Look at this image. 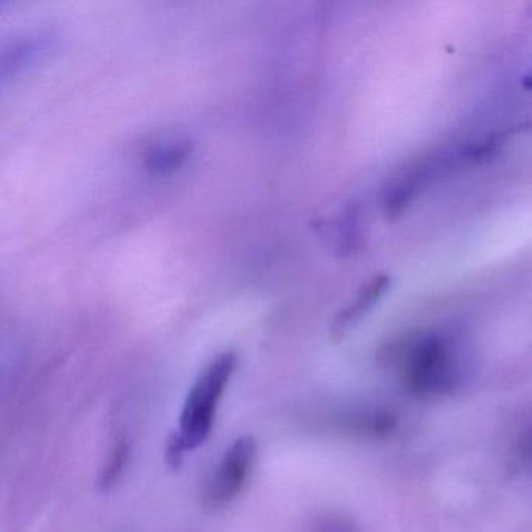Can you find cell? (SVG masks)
Masks as SVG:
<instances>
[{
  "label": "cell",
  "mask_w": 532,
  "mask_h": 532,
  "mask_svg": "<svg viewBox=\"0 0 532 532\" xmlns=\"http://www.w3.org/2000/svg\"><path fill=\"white\" fill-rule=\"evenodd\" d=\"M406 391L422 400L445 397L458 389L462 380L458 347L445 334L419 333L408 337L395 350Z\"/></svg>",
  "instance_id": "1"
},
{
  "label": "cell",
  "mask_w": 532,
  "mask_h": 532,
  "mask_svg": "<svg viewBox=\"0 0 532 532\" xmlns=\"http://www.w3.org/2000/svg\"><path fill=\"white\" fill-rule=\"evenodd\" d=\"M236 364V353H220L208 362L189 389L181 409L177 433L169 437L183 453L196 450L210 437L217 409L227 392Z\"/></svg>",
  "instance_id": "2"
},
{
  "label": "cell",
  "mask_w": 532,
  "mask_h": 532,
  "mask_svg": "<svg viewBox=\"0 0 532 532\" xmlns=\"http://www.w3.org/2000/svg\"><path fill=\"white\" fill-rule=\"evenodd\" d=\"M256 454L258 444L253 436H241L227 448L206 484L203 495L206 508L222 509L236 500L252 475Z\"/></svg>",
  "instance_id": "3"
},
{
  "label": "cell",
  "mask_w": 532,
  "mask_h": 532,
  "mask_svg": "<svg viewBox=\"0 0 532 532\" xmlns=\"http://www.w3.org/2000/svg\"><path fill=\"white\" fill-rule=\"evenodd\" d=\"M391 277L386 274L376 275L367 281L352 302L348 303L341 313H337L331 322L330 336L334 342H339L347 336L359 322L366 319L367 314L375 308L383 295L389 291Z\"/></svg>",
  "instance_id": "4"
},
{
  "label": "cell",
  "mask_w": 532,
  "mask_h": 532,
  "mask_svg": "<svg viewBox=\"0 0 532 532\" xmlns=\"http://www.w3.org/2000/svg\"><path fill=\"white\" fill-rule=\"evenodd\" d=\"M191 153L188 142H166L147 150L144 164L152 174L164 175L178 171Z\"/></svg>",
  "instance_id": "5"
},
{
  "label": "cell",
  "mask_w": 532,
  "mask_h": 532,
  "mask_svg": "<svg viewBox=\"0 0 532 532\" xmlns=\"http://www.w3.org/2000/svg\"><path fill=\"white\" fill-rule=\"evenodd\" d=\"M128 454H130V447H128L127 442H119L113 453L110 454L107 464L103 467L102 475L99 478L100 489L110 490L114 484L118 483L125 467H127Z\"/></svg>",
  "instance_id": "6"
},
{
  "label": "cell",
  "mask_w": 532,
  "mask_h": 532,
  "mask_svg": "<svg viewBox=\"0 0 532 532\" xmlns=\"http://www.w3.org/2000/svg\"><path fill=\"white\" fill-rule=\"evenodd\" d=\"M525 86H526V88H528V89H531V88H532V71L529 72L528 75H526Z\"/></svg>",
  "instance_id": "7"
},
{
  "label": "cell",
  "mask_w": 532,
  "mask_h": 532,
  "mask_svg": "<svg viewBox=\"0 0 532 532\" xmlns=\"http://www.w3.org/2000/svg\"><path fill=\"white\" fill-rule=\"evenodd\" d=\"M328 532H347V529L331 528V529H328Z\"/></svg>",
  "instance_id": "8"
}]
</instances>
